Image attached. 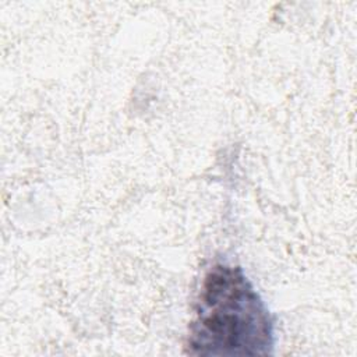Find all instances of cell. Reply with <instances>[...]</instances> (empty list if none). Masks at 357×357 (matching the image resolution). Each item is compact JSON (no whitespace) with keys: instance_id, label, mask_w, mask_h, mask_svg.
Segmentation results:
<instances>
[{"instance_id":"1","label":"cell","mask_w":357,"mask_h":357,"mask_svg":"<svg viewBox=\"0 0 357 357\" xmlns=\"http://www.w3.org/2000/svg\"><path fill=\"white\" fill-rule=\"evenodd\" d=\"M273 340L271 314L241 268L222 262L211 266L195 301L187 353L266 356Z\"/></svg>"}]
</instances>
